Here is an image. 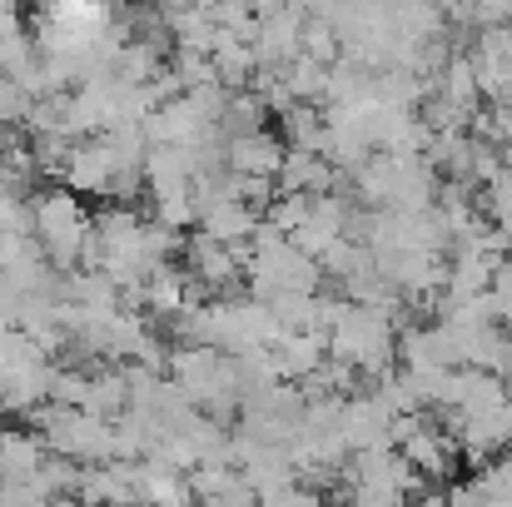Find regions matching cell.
Wrapping results in <instances>:
<instances>
[{
	"label": "cell",
	"instance_id": "1",
	"mask_svg": "<svg viewBox=\"0 0 512 507\" xmlns=\"http://www.w3.org/2000/svg\"><path fill=\"white\" fill-rule=\"evenodd\" d=\"M145 160H150V135L145 125H120L90 140H75L60 179L80 199H105V204H135L145 184Z\"/></svg>",
	"mask_w": 512,
	"mask_h": 507
},
{
	"label": "cell",
	"instance_id": "2",
	"mask_svg": "<svg viewBox=\"0 0 512 507\" xmlns=\"http://www.w3.org/2000/svg\"><path fill=\"white\" fill-rule=\"evenodd\" d=\"M244 284L264 304L289 299V294H319L324 289V264L314 254H304L274 224H259V234H254V244L244 254Z\"/></svg>",
	"mask_w": 512,
	"mask_h": 507
},
{
	"label": "cell",
	"instance_id": "3",
	"mask_svg": "<svg viewBox=\"0 0 512 507\" xmlns=\"http://www.w3.org/2000/svg\"><path fill=\"white\" fill-rule=\"evenodd\" d=\"M90 234H95V214L75 189H45L30 199V239L55 274H75L85 264Z\"/></svg>",
	"mask_w": 512,
	"mask_h": 507
},
{
	"label": "cell",
	"instance_id": "4",
	"mask_svg": "<svg viewBox=\"0 0 512 507\" xmlns=\"http://www.w3.org/2000/svg\"><path fill=\"white\" fill-rule=\"evenodd\" d=\"M353 189H358V204L368 209H398V214H413V209H433L438 204V169L428 165V155H373L363 169H353Z\"/></svg>",
	"mask_w": 512,
	"mask_h": 507
},
{
	"label": "cell",
	"instance_id": "5",
	"mask_svg": "<svg viewBox=\"0 0 512 507\" xmlns=\"http://www.w3.org/2000/svg\"><path fill=\"white\" fill-rule=\"evenodd\" d=\"M329 358L348 363V368L363 373L368 383L388 378L393 363H398V324H393V314L348 299L339 324L329 329Z\"/></svg>",
	"mask_w": 512,
	"mask_h": 507
},
{
	"label": "cell",
	"instance_id": "6",
	"mask_svg": "<svg viewBox=\"0 0 512 507\" xmlns=\"http://www.w3.org/2000/svg\"><path fill=\"white\" fill-rule=\"evenodd\" d=\"M165 373L184 388V398H189L199 413H209V418H219V423H224L229 413H239V403H244V373H239V363H234L229 353H219V348H170Z\"/></svg>",
	"mask_w": 512,
	"mask_h": 507
},
{
	"label": "cell",
	"instance_id": "7",
	"mask_svg": "<svg viewBox=\"0 0 512 507\" xmlns=\"http://www.w3.org/2000/svg\"><path fill=\"white\" fill-rule=\"evenodd\" d=\"M35 418V433L45 438V448L55 458H70L80 468H95V463H110L120 458V438H115V418H100L90 408H70V403H45L30 413Z\"/></svg>",
	"mask_w": 512,
	"mask_h": 507
},
{
	"label": "cell",
	"instance_id": "8",
	"mask_svg": "<svg viewBox=\"0 0 512 507\" xmlns=\"http://www.w3.org/2000/svg\"><path fill=\"white\" fill-rule=\"evenodd\" d=\"M339 488L348 507H408L423 478L398 448H368L348 458Z\"/></svg>",
	"mask_w": 512,
	"mask_h": 507
},
{
	"label": "cell",
	"instance_id": "9",
	"mask_svg": "<svg viewBox=\"0 0 512 507\" xmlns=\"http://www.w3.org/2000/svg\"><path fill=\"white\" fill-rule=\"evenodd\" d=\"M304 408H309V393L299 383H289V378L259 383L239 403V438L289 448L299 438V428H304Z\"/></svg>",
	"mask_w": 512,
	"mask_h": 507
},
{
	"label": "cell",
	"instance_id": "10",
	"mask_svg": "<svg viewBox=\"0 0 512 507\" xmlns=\"http://www.w3.org/2000/svg\"><path fill=\"white\" fill-rule=\"evenodd\" d=\"M284 334L274 309L264 299H209V348L239 358V353H254V348H269L274 338Z\"/></svg>",
	"mask_w": 512,
	"mask_h": 507
},
{
	"label": "cell",
	"instance_id": "11",
	"mask_svg": "<svg viewBox=\"0 0 512 507\" xmlns=\"http://www.w3.org/2000/svg\"><path fill=\"white\" fill-rule=\"evenodd\" d=\"M179 254H184L179 269L189 274V284L199 289V299H204V294L224 299L229 289L244 284V254H239L234 244H219V239H209V234H194Z\"/></svg>",
	"mask_w": 512,
	"mask_h": 507
},
{
	"label": "cell",
	"instance_id": "12",
	"mask_svg": "<svg viewBox=\"0 0 512 507\" xmlns=\"http://www.w3.org/2000/svg\"><path fill=\"white\" fill-rule=\"evenodd\" d=\"M304 10L294 0L274 5L259 15V35H254V55H259V70H289L299 55H304Z\"/></svg>",
	"mask_w": 512,
	"mask_h": 507
},
{
	"label": "cell",
	"instance_id": "13",
	"mask_svg": "<svg viewBox=\"0 0 512 507\" xmlns=\"http://www.w3.org/2000/svg\"><path fill=\"white\" fill-rule=\"evenodd\" d=\"M284 160H289V145H284V135H274L269 125H264V130H249V135H229V140H224V169H234V174L279 179Z\"/></svg>",
	"mask_w": 512,
	"mask_h": 507
},
{
	"label": "cell",
	"instance_id": "14",
	"mask_svg": "<svg viewBox=\"0 0 512 507\" xmlns=\"http://www.w3.org/2000/svg\"><path fill=\"white\" fill-rule=\"evenodd\" d=\"M80 503H90V507H140L135 463H130V458H110V463L85 468V478H80Z\"/></svg>",
	"mask_w": 512,
	"mask_h": 507
},
{
	"label": "cell",
	"instance_id": "15",
	"mask_svg": "<svg viewBox=\"0 0 512 507\" xmlns=\"http://www.w3.org/2000/svg\"><path fill=\"white\" fill-rule=\"evenodd\" d=\"M194 299H199V289L189 284V274L174 269V264H165L160 274L145 279V289H140V314H145L150 324H174Z\"/></svg>",
	"mask_w": 512,
	"mask_h": 507
},
{
	"label": "cell",
	"instance_id": "16",
	"mask_svg": "<svg viewBox=\"0 0 512 507\" xmlns=\"http://www.w3.org/2000/svg\"><path fill=\"white\" fill-rule=\"evenodd\" d=\"M259 224H264V214L254 204H244V199H209L199 209V234H209L219 244H234V249L239 244H254Z\"/></svg>",
	"mask_w": 512,
	"mask_h": 507
},
{
	"label": "cell",
	"instance_id": "17",
	"mask_svg": "<svg viewBox=\"0 0 512 507\" xmlns=\"http://www.w3.org/2000/svg\"><path fill=\"white\" fill-rule=\"evenodd\" d=\"M50 388H55V363L50 358H35V363H20L5 373L0 383V408L5 413H35L50 403Z\"/></svg>",
	"mask_w": 512,
	"mask_h": 507
},
{
	"label": "cell",
	"instance_id": "18",
	"mask_svg": "<svg viewBox=\"0 0 512 507\" xmlns=\"http://www.w3.org/2000/svg\"><path fill=\"white\" fill-rule=\"evenodd\" d=\"M50 448L35 428H0V483H35Z\"/></svg>",
	"mask_w": 512,
	"mask_h": 507
},
{
	"label": "cell",
	"instance_id": "19",
	"mask_svg": "<svg viewBox=\"0 0 512 507\" xmlns=\"http://www.w3.org/2000/svg\"><path fill=\"white\" fill-rule=\"evenodd\" d=\"M279 194H334L339 189V165L329 155L314 150H289V160L279 169Z\"/></svg>",
	"mask_w": 512,
	"mask_h": 507
},
{
	"label": "cell",
	"instance_id": "20",
	"mask_svg": "<svg viewBox=\"0 0 512 507\" xmlns=\"http://www.w3.org/2000/svg\"><path fill=\"white\" fill-rule=\"evenodd\" d=\"M269 353H274V368H279V378H289V383H304L324 358H329V338L324 334H279L269 343Z\"/></svg>",
	"mask_w": 512,
	"mask_h": 507
},
{
	"label": "cell",
	"instance_id": "21",
	"mask_svg": "<svg viewBox=\"0 0 512 507\" xmlns=\"http://www.w3.org/2000/svg\"><path fill=\"white\" fill-rule=\"evenodd\" d=\"M80 408H90V413H100V418H120V413L130 408V363H105V368H95L90 383H85V403H80Z\"/></svg>",
	"mask_w": 512,
	"mask_h": 507
},
{
	"label": "cell",
	"instance_id": "22",
	"mask_svg": "<svg viewBox=\"0 0 512 507\" xmlns=\"http://www.w3.org/2000/svg\"><path fill=\"white\" fill-rule=\"evenodd\" d=\"M279 120H284V145H289V150H314V155H329V115H324V105L294 100Z\"/></svg>",
	"mask_w": 512,
	"mask_h": 507
},
{
	"label": "cell",
	"instance_id": "23",
	"mask_svg": "<svg viewBox=\"0 0 512 507\" xmlns=\"http://www.w3.org/2000/svg\"><path fill=\"white\" fill-rule=\"evenodd\" d=\"M483 209H488V224L512 234V169L503 165L488 184H483Z\"/></svg>",
	"mask_w": 512,
	"mask_h": 507
},
{
	"label": "cell",
	"instance_id": "24",
	"mask_svg": "<svg viewBox=\"0 0 512 507\" xmlns=\"http://www.w3.org/2000/svg\"><path fill=\"white\" fill-rule=\"evenodd\" d=\"M259 507H329V503L319 498V488L289 478V483H279V488H264V493H259Z\"/></svg>",
	"mask_w": 512,
	"mask_h": 507
},
{
	"label": "cell",
	"instance_id": "25",
	"mask_svg": "<svg viewBox=\"0 0 512 507\" xmlns=\"http://www.w3.org/2000/svg\"><path fill=\"white\" fill-rule=\"evenodd\" d=\"M448 507H498V498H493V488L473 473V478H463V483L448 488Z\"/></svg>",
	"mask_w": 512,
	"mask_h": 507
},
{
	"label": "cell",
	"instance_id": "26",
	"mask_svg": "<svg viewBox=\"0 0 512 507\" xmlns=\"http://www.w3.org/2000/svg\"><path fill=\"white\" fill-rule=\"evenodd\" d=\"M468 25H478V30L512 25V0H468Z\"/></svg>",
	"mask_w": 512,
	"mask_h": 507
},
{
	"label": "cell",
	"instance_id": "27",
	"mask_svg": "<svg viewBox=\"0 0 512 507\" xmlns=\"http://www.w3.org/2000/svg\"><path fill=\"white\" fill-rule=\"evenodd\" d=\"M0 507H55L35 483H0Z\"/></svg>",
	"mask_w": 512,
	"mask_h": 507
},
{
	"label": "cell",
	"instance_id": "28",
	"mask_svg": "<svg viewBox=\"0 0 512 507\" xmlns=\"http://www.w3.org/2000/svg\"><path fill=\"white\" fill-rule=\"evenodd\" d=\"M493 299H498V324H503V334L512 338V259L493 274Z\"/></svg>",
	"mask_w": 512,
	"mask_h": 507
},
{
	"label": "cell",
	"instance_id": "29",
	"mask_svg": "<svg viewBox=\"0 0 512 507\" xmlns=\"http://www.w3.org/2000/svg\"><path fill=\"white\" fill-rule=\"evenodd\" d=\"M408 507H448V498H413Z\"/></svg>",
	"mask_w": 512,
	"mask_h": 507
},
{
	"label": "cell",
	"instance_id": "30",
	"mask_svg": "<svg viewBox=\"0 0 512 507\" xmlns=\"http://www.w3.org/2000/svg\"><path fill=\"white\" fill-rule=\"evenodd\" d=\"M498 150H503V165L512 169V135H508V140H503V145H498Z\"/></svg>",
	"mask_w": 512,
	"mask_h": 507
},
{
	"label": "cell",
	"instance_id": "31",
	"mask_svg": "<svg viewBox=\"0 0 512 507\" xmlns=\"http://www.w3.org/2000/svg\"><path fill=\"white\" fill-rule=\"evenodd\" d=\"M155 5H165V10H174V5H184V0H155Z\"/></svg>",
	"mask_w": 512,
	"mask_h": 507
}]
</instances>
